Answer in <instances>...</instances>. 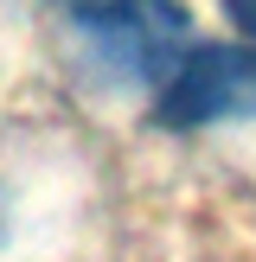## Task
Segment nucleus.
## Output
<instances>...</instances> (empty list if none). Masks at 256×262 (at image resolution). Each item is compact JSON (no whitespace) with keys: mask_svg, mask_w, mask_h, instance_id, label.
<instances>
[{"mask_svg":"<svg viewBox=\"0 0 256 262\" xmlns=\"http://www.w3.org/2000/svg\"><path fill=\"white\" fill-rule=\"evenodd\" d=\"M186 7L179 0H83L71 7L77 58L96 83H173L192 58Z\"/></svg>","mask_w":256,"mask_h":262,"instance_id":"f257e3e1","label":"nucleus"},{"mask_svg":"<svg viewBox=\"0 0 256 262\" xmlns=\"http://www.w3.org/2000/svg\"><path fill=\"white\" fill-rule=\"evenodd\" d=\"M256 122V45H192L173 83L154 96V128Z\"/></svg>","mask_w":256,"mask_h":262,"instance_id":"f03ea898","label":"nucleus"},{"mask_svg":"<svg viewBox=\"0 0 256 262\" xmlns=\"http://www.w3.org/2000/svg\"><path fill=\"white\" fill-rule=\"evenodd\" d=\"M224 19L237 26V32L250 38V45H256V0H224Z\"/></svg>","mask_w":256,"mask_h":262,"instance_id":"7ed1b4c3","label":"nucleus"}]
</instances>
